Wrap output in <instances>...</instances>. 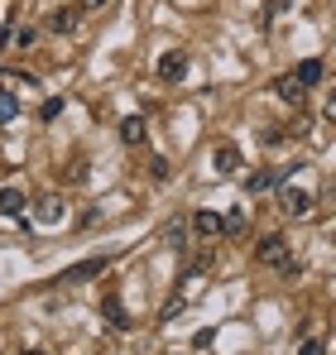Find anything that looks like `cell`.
Listing matches in <instances>:
<instances>
[{
	"instance_id": "22",
	"label": "cell",
	"mask_w": 336,
	"mask_h": 355,
	"mask_svg": "<svg viewBox=\"0 0 336 355\" xmlns=\"http://www.w3.org/2000/svg\"><path fill=\"white\" fill-rule=\"evenodd\" d=\"M327 116H332V120H336V96H332V101H327Z\"/></svg>"
},
{
	"instance_id": "3",
	"label": "cell",
	"mask_w": 336,
	"mask_h": 355,
	"mask_svg": "<svg viewBox=\"0 0 336 355\" xmlns=\"http://www.w3.org/2000/svg\"><path fill=\"white\" fill-rule=\"evenodd\" d=\"M255 259H260V264H274V269H279L283 259H288V245H283V236H264V240H255Z\"/></svg>"
},
{
	"instance_id": "18",
	"label": "cell",
	"mask_w": 336,
	"mask_h": 355,
	"mask_svg": "<svg viewBox=\"0 0 336 355\" xmlns=\"http://www.w3.org/2000/svg\"><path fill=\"white\" fill-rule=\"evenodd\" d=\"M164 240H168V245H183V240H187V236H183V226L173 221V226H168V231H164Z\"/></svg>"
},
{
	"instance_id": "23",
	"label": "cell",
	"mask_w": 336,
	"mask_h": 355,
	"mask_svg": "<svg viewBox=\"0 0 336 355\" xmlns=\"http://www.w3.org/2000/svg\"><path fill=\"white\" fill-rule=\"evenodd\" d=\"M24 355H44V351H24Z\"/></svg>"
},
{
	"instance_id": "13",
	"label": "cell",
	"mask_w": 336,
	"mask_h": 355,
	"mask_svg": "<svg viewBox=\"0 0 336 355\" xmlns=\"http://www.w3.org/2000/svg\"><path fill=\"white\" fill-rule=\"evenodd\" d=\"M101 312H106V322H111V327H120V331L130 327V312L120 307V297H106V302H101Z\"/></svg>"
},
{
	"instance_id": "7",
	"label": "cell",
	"mask_w": 336,
	"mask_h": 355,
	"mask_svg": "<svg viewBox=\"0 0 336 355\" xmlns=\"http://www.w3.org/2000/svg\"><path fill=\"white\" fill-rule=\"evenodd\" d=\"M212 168H217L221 178L240 173V149H235V144H217V154H212Z\"/></svg>"
},
{
	"instance_id": "17",
	"label": "cell",
	"mask_w": 336,
	"mask_h": 355,
	"mask_svg": "<svg viewBox=\"0 0 336 355\" xmlns=\"http://www.w3.org/2000/svg\"><path fill=\"white\" fill-rule=\"evenodd\" d=\"M58 111H62V101H58V96H49V101L39 106V120H58Z\"/></svg>"
},
{
	"instance_id": "16",
	"label": "cell",
	"mask_w": 336,
	"mask_h": 355,
	"mask_svg": "<svg viewBox=\"0 0 336 355\" xmlns=\"http://www.w3.org/2000/svg\"><path fill=\"white\" fill-rule=\"evenodd\" d=\"M245 231V211H226V236H240Z\"/></svg>"
},
{
	"instance_id": "9",
	"label": "cell",
	"mask_w": 336,
	"mask_h": 355,
	"mask_svg": "<svg viewBox=\"0 0 336 355\" xmlns=\"http://www.w3.org/2000/svg\"><path fill=\"white\" fill-rule=\"evenodd\" d=\"M29 211V197L19 187H0V216H24Z\"/></svg>"
},
{
	"instance_id": "1",
	"label": "cell",
	"mask_w": 336,
	"mask_h": 355,
	"mask_svg": "<svg viewBox=\"0 0 336 355\" xmlns=\"http://www.w3.org/2000/svg\"><path fill=\"white\" fill-rule=\"evenodd\" d=\"M29 211H34V221H39V226H53V221H62L67 202H62L58 192H39V197L29 202Z\"/></svg>"
},
{
	"instance_id": "8",
	"label": "cell",
	"mask_w": 336,
	"mask_h": 355,
	"mask_svg": "<svg viewBox=\"0 0 336 355\" xmlns=\"http://www.w3.org/2000/svg\"><path fill=\"white\" fill-rule=\"evenodd\" d=\"M111 264V254H96V259H82L77 269H67V284H87V279H96L101 269Z\"/></svg>"
},
{
	"instance_id": "5",
	"label": "cell",
	"mask_w": 336,
	"mask_h": 355,
	"mask_svg": "<svg viewBox=\"0 0 336 355\" xmlns=\"http://www.w3.org/2000/svg\"><path fill=\"white\" fill-rule=\"evenodd\" d=\"M279 207L288 211V216H308V211H312V192H303V187H283Z\"/></svg>"
},
{
	"instance_id": "6",
	"label": "cell",
	"mask_w": 336,
	"mask_h": 355,
	"mask_svg": "<svg viewBox=\"0 0 336 355\" xmlns=\"http://www.w3.org/2000/svg\"><path fill=\"white\" fill-rule=\"evenodd\" d=\"M77 19H82V10H77V5H58L53 15H49V29L62 39V34H72V29H77Z\"/></svg>"
},
{
	"instance_id": "10",
	"label": "cell",
	"mask_w": 336,
	"mask_h": 355,
	"mask_svg": "<svg viewBox=\"0 0 336 355\" xmlns=\"http://www.w3.org/2000/svg\"><path fill=\"white\" fill-rule=\"evenodd\" d=\"M120 139H125L130 149H135V144H144V139H149V125H144V116H125V120H120Z\"/></svg>"
},
{
	"instance_id": "12",
	"label": "cell",
	"mask_w": 336,
	"mask_h": 355,
	"mask_svg": "<svg viewBox=\"0 0 336 355\" xmlns=\"http://www.w3.org/2000/svg\"><path fill=\"white\" fill-rule=\"evenodd\" d=\"M293 77H298L303 87H317V82H322V62H317V58H303L298 67H293Z\"/></svg>"
},
{
	"instance_id": "2",
	"label": "cell",
	"mask_w": 336,
	"mask_h": 355,
	"mask_svg": "<svg viewBox=\"0 0 336 355\" xmlns=\"http://www.w3.org/2000/svg\"><path fill=\"white\" fill-rule=\"evenodd\" d=\"M274 96H279L283 106H293V111H298V106H303V96H308V87H303L293 72H283V77H274Z\"/></svg>"
},
{
	"instance_id": "19",
	"label": "cell",
	"mask_w": 336,
	"mask_h": 355,
	"mask_svg": "<svg viewBox=\"0 0 336 355\" xmlns=\"http://www.w3.org/2000/svg\"><path fill=\"white\" fill-rule=\"evenodd\" d=\"M10 44H19V49H29V44H34V29H15V39H10Z\"/></svg>"
},
{
	"instance_id": "14",
	"label": "cell",
	"mask_w": 336,
	"mask_h": 355,
	"mask_svg": "<svg viewBox=\"0 0 336 355\" xmlns=\"http://www.w3.org/2000/svg\"><path fill=\"white\" fill-rule=\"evenodd\" d=\"M283 178L279 173H269V168H264V173H250V182H245V192H269V187H279Z\"/></svg>"
},
{
	"instance_id": "15",
	"label": "cell",
	"mask_w": 336,
	"mask_h": 355,
	"mask_svg": "<svg viewBox=\"0 0 336 355\" xmlns=\"http://www.w3.org/2000/svg\"><path fill=\"white\" fill-rule=\"evenodd\" d=\"M15 116H19V101H15V92H0V125H10Z\"/></svg>"
},
{
	"instance_id": "24",
	"label": "cell",
	"mask_w": 336,
	"mask_h": 355,
	"mask_svg": "<svg viewBox=\"0 0 336 355\" xmlns=\"http://www.w3.org/2000/svg\"><path fill=\"white\" fill-rule=\"evenodd\" d=\"M332 245H336V231H332Z\"/></svg>"
},
{
	"instance_id": "4",
	"label": "cell",
	"mask_w": 336,
	"mask_h": 355,
	"mask_svg": "<svg viewBox=\"0 0 336 355\" xmlns=\"http://www.w3.org/2000/svg\"><path fill=\"white\" fill-rule=\"evenodd\" d=\"M183 77H187V53H178V49L159 53V82H183Z\"/></svg>"
},
{
	"instance_id": "21",
	"label": "cell",
	"mask_w": 336,
	"mask_h": 355,
	"mask_svg": "<svg viewBox=\"0 0 336 355\" xmlns=\"http://www.w3.org/2000/svg\"><path fill=\"white\" fill-rule=\"evenodd\" d=\"M111 0H77V10H106Z\"/></svg>"
},
{
	"instance_id": "20",
	"label": "cell",
	"mask_w": 336,
	"mask_h": 355,
	"mask_svg": "<svg viewBox=\"0 0 336 355\" xmlns=\"http://www.w3.org/2000/svg\"><path fill=\"white\" fill-rule=\"evenodd\" d=\"M298 355H327V346H322V341H303V351Z\"/></svg>"
},
{
	"instance_id": "11",
	"label": "cell",
	"mask_w": 336,
	"mask_h": 355,
	"mask_svg": "<svg viewBox=\"0 0 336 355\" xmlns=\"http://www.w3.org/2000/svg\"><path fill=\"white\" fill-rule=\"evenodd\" d=\"M192 226H197V236L212 240V236H221V231H226V216H221V211H207V207H202V211L192 216Z\"/></svg>"
}]
</instances>
